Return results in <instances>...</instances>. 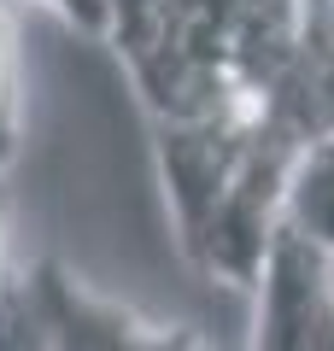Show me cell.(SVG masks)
<instances>
[{"mask_svg":"<svg viewBox=\"0 0 334 351\" xmlns=\"http://www.w3.org/2000/svg\"><path fill=\"white\" fill-rule=\"evenodd\" d=\"M24 287L36 299L47 351H235L223 339L188 334V328H159V322L129 316L124 304L88 293L59 258H41L24 276Z\"/></svg>","mask_w":334,"mask_h":351,"instance_id":"1","label":"cell"},{"mask_svg":"<svg viewBox=\"0 0 334 351\" xmlns=\"http://www.w3.org/2000/svg\"><path fill=\"white\" fill-rule=\"evenodd\" d=\"M329 252H317L305 234L276 228L270 258L258 276V316H252L247 351H334V276Z\"/></svg>","mask_w":334,"mask_h":351,"instance_id":"2","label":"cell"},{"mask_svg":"<svg viewBox=\"0 0 334 351\" xmlns=\"http://www.w3.org/2000/svg\"><path fill=\"white\" fill-rule=\"evenodd\" d=\"M270 106L305 152L317 141H334V0H305L293 59L276 76Z\"/></svg>","mask_w":334,"mask_h":351,"instance_id":"3","label":"cell"},{"mask_svg":"<svg viewBox=\"0 0 334 351\" xmlns=\"http://www.w3.org/2000/svg\"><path fill=\"white\" fill-rule=\"evenodd\" d=\"M282 223L293 234H305L317 252L334 258V141H317L287 176V199H282Z\"/></svg>","mask_w":334,"mask_h":351,"instance_id":"4","label":"cell"},{"mask_svg":"<svg viewBox=\"0 0 334 351\" xmlns=\"http://www.w3.org/2000/svg\"><path fill=\"white\" fill-rule=\"evenodd\" d=\"M18 152V29L12 0H0V170Z\"/></svg>","mask_w":334,"mask_h":351,"instance_id":"5","label":"cell"},{"mask_svg":"<svg viewBox=\"0 0 334 351\" xmlns=\"http://www.w3.org/2000/svg\"><path fill=\"white\" fill-rule=\"evenodd\" d=\"M41 6H53L65 24L88 29V36H111V12H106V0H41Z\"/></svg>","mask_w":334,"mask_h":351,"instance_id":"6","label":"cell"}]
</instances>
